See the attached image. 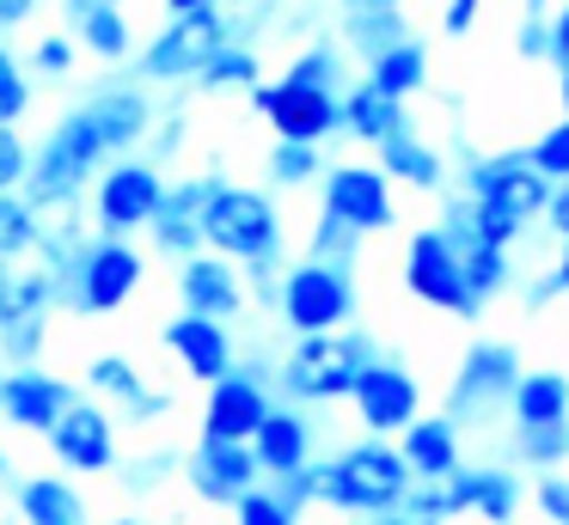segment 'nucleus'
I'll use <instances>...</instances> for the list:
<instances>
[{
	"label": "nucleus",
	"mask_w": 569,
	"mask_h": 525,
	"mask_svg": "<svg viewBox=\"0 0 569 525\" xmlns=\"http://www.w3.org/2000/svg\"><path fill=\"white\" fill-rule=\"evenodd\" d=\"M202 251L227 256L258 300H276V281H282V214H276V195L251 190V183H221L209 214H202Z\"/></svg>",
	"instance_id": "f257e3e1"
},
{
	"label": "nucleus",
	"mask_w": 569,
	"mask_h": 525,
	"mask_svg": "<svg viewBox=\"0 0 569 525\" xmlns=\"http://www.w3.org/2000/svg\"><path fill=\"white\" fill-rule=\"evenodd\" d=\"M111 165V147H104L99 122L87 117V104H68L62 117L50 122L38 147H31V178L26 195L50 214V208H80V195H92L99 171Z\"/></svg>",
	"instance_id": "f03ea898"
},
{
	"label": "nucleus",
	"mask_w": 569,
	"mask_h": 525,
	"mask_svg": "<svg viewBox=\"0 0 569 525\" xmlns=\"http://www.w3.org/2000/svg\"><path fill=\"white\" fill-rule=\"evenodd\" d=\"M380 361L373 336L361 330H337V336H300L295 349L276 366V385H282L288 403H343L356 397L361 373Z\"/></svg>",
	"instance_id": "7ed1b4c3"
},
{
	"label": "nucleus",
	"mask_w": 569,
	"mask_h": 525,
	"mask_svg": "<svg viewBox=\"0 0 569 525\" xmlns=\"http://www.w3.org/2000/svg\"><path fill=\"white\" fill-rule=\"evenodd\" d=\"M56 312H62V275L43 256L0 263V361L38 366Z\"/></svg>",
	"instance_id": "20e7f679"
},
{
	"label": "nucleus",
	"mask_w": 569,
	"mask_h": 525,
	"mask_svg": "<svg viewBox=\"0 0 569 525\" xmlns=\"http://www.w3.org/2000/svg\"><path fill=\"white\" fill-rule=\"evenodd\" d=\"M141 281H148V256L136 251V239H104V232H92L74 251V263L62 269V312L111 317L141 293Z\"/></svg>",
	"instance_id": "39448f33"
},
{
	"label": "nucleus",
	"mask_w": 569,
	"mask_h": 525,
	"mask_svg": "<svg viewBox=\"0 0 569 525\" xmlns=\"http://www.w3.org/2000/svg\"><path fill=\"white\" fill-rule=\"evenodd\" d=\"M276 317L300 336H337L356 317V275L343 263H319V256H300L282 269L276 281Z\"/></svg>",
	"instance_id": "423d86ee"
},
{
	"label": "nucleus",
	"mask_w": 569,
	"mask_h": 525,
	"mask_svg": "<svg viewBox=\"0 0 569 525\" xmlns=\"http://www.w3.org/2000/svg\"><path fill=\"white\" fill-rule=\"evenodd\" d=\"M227 43H233V37H227L221 7L178 12V19H166L160 31L136 49V80L148 85V92L153 85H197V73L209 68Z\"/></svg>",
	"instance_id": "0eeeda50"
},
{
	"label": "nucleus",
	"mask_w": 569,
	"mask_h": 525,
	"mask_svg": "<svg viewBox=\"0 0 569 525\" xmlns=\"http://www.w3.org/2000/svg\"><path fill=\"white\" fill-rule=\"evenodd\" d=\"M166 171L153 165L148 153H129V159H111V165L99 171V183H92L87 195V220L92 232H104V239H136V232L153 226V214L166 208Z\"/></svg>",
	"instance_id": "6e6552de"
},
{
	"label": "nucleus",
	"mask_w": 569,
	"mask_h": 525,
	"mask_svg": "<svg viewBox=\"0 0 569 525\" xmlns=\"http://www.w3.org/2000/svg\"><path fill=\"white\" fill-rule=\"evenodd\" d=\"M251 110L270 122L276 141H295V147H325L331 134H343V98L312 92V85H295V80H263L251 92Z\"/></svg>",
	"instance_id": "1a4fd4ad"
},
{
	"label": "nucleus",
	"mask_w": 569,
	"mask_h": 525,
	"mask_svg": "<svg viewBox=\"0 0 569 525\" xmlns=\"http://www.w3.org/2000/svg\"><path fill=\"white\" fill-rule=\"evenodd\" d=\"M276 391H270V366H239L221 385H209L202 403V440H221V446H251L258 427L270 422Z\"/></svg>",
	"instance_id": "9d476101"
},
{
	"label": "nucleus",
	"mask_w": 569,
	"mask_h": 525,
	"mask_svg": "<svg viewBox=\"0 0 569 525\" xmlns=\"http://www.w3.org/2000/svg\"><path fill=\"white\" fill-rule=\"evenodd\" d=\"M319 214L356 232V239H368V232H386L398 220V202L380 165H331L319 183Z\"/></svg>",
	"instance_id": "9b49d317"
},
{
	"label": "nucleus",
	"mask_w": 569,
	"mask_h": 525,
	"mask_svg": "<svg viewBox=\"0 0 569 525\" xmlns=\"http://www.w3.org/2000/svg\"><path fill=\"white\" fill-rule=\"evenodd\" d=\"M50 458L62 476H111L123 464V452H117V415L99 397H80L50 427Z\"/></svg>",
	"instance_id": "f8f14e48"
},
{
	"label": "nucleus",
	"mask_w": 569,
	"mask_h": 525,
	"mask_svg": "<svg viewBox=\"0 0 569 525\" xmlns=\"http://www.w3.org/2000/svg\"><path fill=\"white\" fill-rule=\"evenodd\" d=\"M405 287L417 293L422 305H435V312L478 317V300H471V287H466V269H459L453 244L441 239V226L410 232V244H405Z\"/></svg>",
	"instance_id": "ddd939ff"
},
{
	"label": "nucleus",
	"mask_w": 569,
	"mask_h": 525,
	"mask_svg": "<svg viewBox=\"0 0 569 525\" xmlns=\"http://www.w3.org/2000/svg\"><path fill=\"white\" fill-rule=\"evenodd\" d=\"M80 403V391L50 366H0V422L19 434H43Z\"/></svg>",
	"instance_id": "4468645a"
},
{
	"label": "nucleus",
	"mask_w": 569,
	"mask_h": 525,
	"mask_svg": "<svg viewBox=\"0 0 569 525\" xmlns=\"http://www.w3.org/2000/svg\"><path fill=\"white\" fill-rule=\"evenodd\" d=\"M466 195L471 202H490L515 220H532L551 208V183L527 165V153H490L466 165Z\"/></svg>",
	"instance_id": "2eb2a0df"
},
{
	"label": "nucleus",
	"mask_w": 569,
	"mask_h": 525,
	"mask_svg": "<svg viewBox=\"0 0 569 525\" xmlns=\"http://www.w3.org/2000/svg\"><path fill=\"white\" fill-rule=\"evenodd\" d=\"M520 385V354L502 349V342H478V349L466 354V366H459L453 378V397H447V422H478V415H490L496 403H508Z\"/></svg>",
	"instance_id": "dca6fc26"
},
{
	"label": "nucleus",
	"mask_w": 569,
	"mask_h": 525,
	"mask_svg": "<svg viewBox=\"0 0 569 525\" xmlns=\"http://www.w3.org/2000/svg\"><path fill=\"white\" fill-rule=\"evenodd\" d=\"M221 171H202V178H178L172 190H166V208L153 214L148 226V244L160 256H172V263H190V256L202 251V214H209L214 190H221Z\"/></svg>",
	"instance_id": "f3484780"
},
{
	"label": "nucleus",
	"mask_w": 569,
	"mask_h": 525,
	"mask_svg": "<svg viewBox=\"0 0 569 525\" xmlns=\"http://www.w3.org/2000/svg\"><path fill=\"white\" fill-rule=\"evenodd\" d=\"M87 117L99 122V134H104V147H111V159H129L141 141L153 134V122H160V110H153V92L141 80H104V85H92L87 98Z\"/></svg>",
	"instance_id": "a211bd4d"
},
{
	"label": "nucleus",
	"mask_w": 569,
	"mask_h": 525,
	"mask_svg": "<svg viewBox=\"0 0 569 525\" xmlns=\"http://www.w3.org/2000/svg\"><path fill=\"white\" fill-rule=\"evenodd\" d=\"M356 415H361V427H368V440H398L410 422H417V410H422V391H417V378H410V366H398V361H373L368 373H361V385H356Z\"/></svg>",
	"instance_id": "6ab92c4d"
},
{
	"label": "nucleus",
	"mask_w": 569,
	"mask_h": 525,
	"mask_svg": "<svg viewBox=\"0 0 569 525\" xmlns=\"http://www.w3.org/2000/svg\"><path fill=\"white\" fill-rule=\"evenodd\" d=\"M246 300H251V287H246V275H239L227 256L197 251L190 263H178V312L233 324V317L246 312Z\"/></svg>",
	"instance_id": "aec40b11"
},
{
	"label": "nucleus",
	"mask_w": 569,
	"mask_h": 525,
	"mask_svg": "<svg viewBox=\"0 0 569 525\" xmlns=\"http://www.w3.org/2000/svg\"><path fill=\"white\" fill-rule=\"evenodd\" d=\"M160 342H166V354H172V361L184 366L190 378H197V385H221L227 373H239L233 330L214 324V317H190V312H178V317H166Z\"/></svg>",
	"instance_id": "412c9836"
},
{
	"label": "nucleus",
	"mask_w": 569,
	"mask_h": 525,
	"mask_svg": "<svg viewBox=\"0 0 569 525\" xmlns=\"http://www.w3.org/2000/svg\"><path fill=\"white\" fill-rule=\"evenodd\" d=\"M184 483L197 488V501H209V507H239V501L263 483V471H258V458H251V446L197 440L190 458H184Z\"/></svg>",
	"instance_id": "4be33fe9"
},
{
	"label": "nucleus",
	"mask_w": 569,
	"mask_h": 525,
	"mask_svg": "<svg viewBox=\"0 0 569 525\" xmlns=\"http://www.w3.org/2000/svg\"><path fill=\"white\" fill-rule=\"evenodd\" d=\"M312 446H319V434H312V415L295 410V403H276L270 422L258 427V440H251V458H258L263 483H288V476H300L312 458Z\"/></svg>",
	"instance_id": "5701e85b"
},
{
	"label": "nucleus",
	"mask_w": 569,
	"mask_h": 525,
	"mask_svg": "<svg viewBox=\"0 0 569 525\" xmlns=\"http://www.w3.org/2000/svg\"><path fill=\"white\" fill-rule=\"evenodd\" d=\"M87 391L99 403H117L123 422H160V415L172 410V397H166L160 385H148L129 354H92L87 361Z\"/></svg>",
	"instance_id": "b1692460"
},
{
	"label": "nucleus",
	"mask_w": 569,
	"mask_h": 525,
	"mask_svg": "<svg viewBox=\"0 0 569 525\" xmlns=\"http://www.w3.org/2000/svg\"><path fill=\"white\" fill-rule=\"evenodd\" d=\"M441 507L447 519H459V513H478V519L490 525H515V507H520V476L515 471H459L441 483Z\"/></svg>",
	"instance_id": "393cba45"
},
{
	"label": "nucleus",
	"mask_w": 569,
	"mask_h": 525,
	"mask_svg": "<svg viewBox=\"0 0 569 525\" xmlns=\"http://www.w3.org/2000/svg\"><path fill=\"white\" fill-rule=\"evenodd\" d=\"M398 452H405L410 476L429 488H441L447 476L466 471V446H459V427L447 422V415H417V422L398 434Z\"/></svg>",
	"instance_id": "a878e982"
},
{
	"label": "nucleus",
	"mask_w": 569,
	"mask_h": 525,
	"mask_svg": "<svg viewBox=\"0 0 569 525\" xmlns=\"http://www.w3.org/2000/svg\"><path fill=\"white\" fill-rule=\"evenodd\" d=\"M13 519H19V525H92L80 488L68 483L62 471L19 476V488H13Z\"/></svg>",
	"instance_id": "bb28decb"
},
{
	"label": "nucleus",
	"mask_w": 569,
	"mask_h": 525,
	"mask_svg": "<svg viewBox=\"0 0 569 525\" xmlns=\"http://www.w3.org/2000/svg\"><path fill=\"white\" fill-rule=\"evenodd\" d=\"M405 129H410V117H405L398 98H386L380 85H368V80L343 85V134H356V141H368L373 153H380V147Z\"/></svg>",
	"instance_id": "cd10ccee"
},
{
	"label": "nucleus",
	"mask_w": 569,
	"mask_h": 525,
	"mask_svg": "<svg viewBox=\"0 0 569 525\" xmlns=\"http://www.w3.org/2000/svg\"><path fill=\"white\" fill-rule=\"evenodd\" d=\"M508 410H515V434H532V427H569V373H520Z\"/></svg>",
	"instance_id": "c85d7f7f"
},
{
	"label": "nucleus",
	"mask_w": 569,
	"mask_h": 525,
	"mask_svg": "<svg viewBox=\"0 0 569 525\" xmlns=\"http://www.w3.org/2000/svg\"><path fill=\"white\" fill-rule=\"evenodd\" d=\"M361 80H368V85H380L386 98H398V104H405V98H417L422 85H429V43H422V37H405L398 49L373 55Z\"/></svg>",
	"instance_id": "c756f323"
},
{
	"label": "nucleus",
	"mask_w": 569,
	"mask_h": 525,
	"mask_svg": "<svg viewBox=\"0 0 569 525\" xmlns=\"http://www.w3.org/2000/svg\"><path fill=\"white\" fill-rule=\"evenodd\" d=\"M380 171H386V183H410V190H441L447 183L441 153H435L429 141H417V129L392 134V141L380 147Z\"/></svg>",
	"instance_id": "7c9ffc66"
},
{
	"label": "nucleus",
	"mask_w": 569,
	"mask_h": 525,
	"mask_svg": "<svg viewBox=\"0 0 569 525\" xmlns=\"http://www.w3.org/2000/svg\"><path fill=\"white\" fill-rule=\"evenodd\" d=\"M68 37H74L87 55H99V61H129V55H136V31H129L123 7L80 12V19H68Z\"/></svg>",
	"instance_id": "2f4dec72"
},
{
	"label": "nucleus",
	"mask_w": 569,
	"mask_h": 525,
	"mask_svg": "<svg viewBox=\"0 0 569 525\" xmlns=\"http://www.w3.org/2000/svg\"><path fill=\"white\" fill-rule=\"evenodd\" d=\"M405 37H410V24H405V12H398V7L343 12V43L356 49L361 61H373V55H386V49H398Z\"/></svg>",
	"instance_id": "473e14b6"
},
{
	"label": "nucleus",
	"mask_w": 569,
	"mask_h": 525,
	"mask_svg": "<svg viewBox=\"0 0 569 525\" xmlns=\"http://www.w3.org/2000/svg\"><path fill=\"white\" fill-rule=\"evenodd\" d=\"M43 244V208L31 195H0V263L38 256Z\"/></svg>",
	"instance_id": "72a5a7b5"
},
{
	"label": "nucleus",
	"mask_w": 569,
	"mask_h": 525,
	"mask_svg": "<svg viewBox=\"0 0 569 525\" xmlns=\"http://www.w3.org/2000/svg\"><path fill=\"white\" fill-rule=\"evenodd\" d=\"M258 85H263V61H258V49H246V43H227L221 55L197 73V92H258Z\"/></svg>",
	"instance_id": "f704fd0d"
},
{
	"label": "nucleus",
	"mask_w": 569,
	"mask_h": 525,
	"mask_svg": "<svg viewBox=\"0 0 569 525\" xmlns=\"http://www.w3.org/2000/svg\"><path fill=\"white\" fill-rule=\"evenodd\" d=\"M459 256V269H466V287H471V300H496V293L515 281V263H508V251H496V244H483V239H471L466 251H453Z\"/></svg>",
	"instance_id": "c9c22d12"
},
{
	"label": "nucleus",
	"mask_w": 569,
	"mask_h": 525,
	"mask_svg": "<svg viewBox=\"0 0 569 525\" xmlns=\"http://www.w3.org/2000/svg\"><path fill=\"white\" fill-rule=\"evenodd\" d=\"M31 92H38L31 68L7 43H0V129H19V122L31 117Z\"/></svg>",
	"instance_id": "e433bc0d"
},
{
	"label": "nucleus",
	"mask_w": 569,
	"mask_h": 525,
	"mask_svg": "<svg viewBox=\"0 0 569 525\" xmlns=\"http://www.w3.org/2000/svg\"><path fill=\"white\" fill-rule=\"evenodd\" d=\"M325 153L319 147H295V141H276L270 147V183L276 190H300V183H325Z\"/></svg>",
	"instance_id": "4c0bfd02"
},
{
	"label": "nucleus",
	"mask_w": 569,
	"mask_h": 525,
	"mask_svg": "<svg viewBox=\"0 0 569 525\" xmlns=\"http://www.w3.org/2000/svg\"><path fill=\"white\" fill-rule=\"evenodd\" d=\"M282 80L312 85V92H337V98H343V55H337V43H312V49H300V55L288 61V73H282Z\"/></svg>",
	"instance_id": "58836bf2"
},
{
	"label": "nucleus",
	"mask_w": 569,
	"mask_h": 525,
	"mask_svg": "<svg viewBox=\"0 0 569 525\" xmlns=\"http://www.w3.org/2000/svg\"><path fill=\"white\" fill-rule=\"evenodd\" d=\"M233 525H300V507H295V501H282V488H276V483H258L233 507Z\"/></svg>",
	"instance_id": "ea45409f"
},
{
	"label": "nucleus",
	"mask_w": 569,
	"mask_h": 525,
	"mask_svg": "<svg viewBox=\"0 0 569 525\" xmlns=\"http://www.w3.org/2000/svg\"><path fill=\"white\" fill-rule=\"evenodd\" d=\"M527 165L539 171L551 190H557V183H569V122H551V129L527 147Z\"/></svg>",
	"instance_id": "a19ab883"
},
{
	"label": "nucleus",
	"mask_w": 569,
	"mask_h": 525,
	"mask_svg": "<svg viewBox=\"0 0 569 525\" xmlns=\"http://www.w3.org/2000/svg\"><path fill=\"white\" fill-rule=\"evenodd\" d=\"M74 55H80L74 37L50 31V37H38V43H31L26 68H31V80H68V73H74Z\"/></svg>",
	"instance_id": "79ce46f5"
},
{
	"label": "nucleus",
	"mask_w": 569,
	"mask_h": 525,
	"mask_svg": "<svg viewBox=\"0 0 569 525\" xmlns=\"http://www.w3.org/2000/svg\"><path fill=\"white\" fill-rule=\"evenodd\" d=\"M214 7H221V19H227V37L246 43V49H251V37L276 19V0H214Z\"/></svg>",
	"instance_id": "37998d69"
},
{
	"label": "nucleus",
	"mask_w": 569,
	"mask_h": 525,
	"mask_svg": "<svg viewBox=\"0 0 569 525\" xmlns=\"http://www.w3.org/2000/svg\"><path fill=\"white\" fill-rule=\"evenodd\" d=\"M31 178V141L19 129H0V195H26Z\"/></svg>",
	"instance_id": "c03bdc74"
},
{
	"label": "nucleus",
	"mask_w": 569,
	"mask_h": 525,
	"mask_svg": "<svg viewBox=\"0 0 569 525\" xmlns=\"http://www.w3.org/2000/svg\"><path fill=\"white\" fill-rule=\"evenodd\" d=\"M520 440V464H539L545 476L569 458V427H532V434H515Z\"/></svg>",
	"instance_id": "a18cd8bd"
},
{
	"label": "nucleus",
	"mask_w": 569,
	"mask_h": 525,
	"mask_svg": "<svg viewBox=\"0 0 569 525\" xmlns=\"http://www.w3.org/2000/svg\"><path fill=\"white\" fill-rule=\"evenodd\" d=\"M356 244H361L356 232H343L337 220L319 214V226H312V251H307V256H319V263H343V269H349V263H356Z\"/></svg>",
	"instance_id": "49530a36"
},
{
	"label": "nucleus",
	"mask_w": 569,
	"mask_h": 525,
	"mask_svg": "<svg viewBox=\"0 0 569 525\" xmlns=\"http://www.w3.org/2000/svg\"><path fill=\"white\" fill-rule=\"evenodd\" d=\"M166 471H184V458H178V452H148V464H117V476H123V488H153L160 483Z\"/></svg>",
	"instance_id": "de8ad7c7"
},
{
	"label": "nucleus",
	"mask_w": 569,
	"mask_h": 525,
	"mask_svg": "<svg viewBox=\"0 0 569 525\" xmlns=\"http://www.w3.org/2000/svg\"><path fill=\"white\" fill-rule=\"evenodd\" d=\"M515 49H520L527 61H551V19H545V7H527V19H520Z\"/></svg>",
	"instance_id": "09e8293b"
},
{
	"label": "nucleus",
	"mask_w": 569,
	"mask_h": 525,
	"mask_svg": "<svg viewBox=\"0 0 569 525\" xmlns=\"http://www.w3.org/2000/svg\"><path fill=\"white\" fill-rule=\"evenodd\" d=\"M539 513L551 525H569V476H545L539 483Z\"/></svg>",
	"instance_id": "8fccbe9b"
},
{
	"label": "nucleus",
	"mask_w": 569,
	"mask_h": 525,
	"mask_svg": "<svg viewBox=\"0 0 569 525\" xmlns=\"http://www.w3.org/2000/svg\"><path fill=\"white\" fill-rule=\"evenodd\" d=\"M478 12H483V0H447V12H441V31H447V37H466L471 24H478Z\"/></svg>",
	"instance_id": "3c124183"
},
{
	"label": "nucleus",
	"mask_w": 569,
	"mask_h": 525,
	"mask_svg": "<svg viewBox=\"0 0 569 525\" xmlns=\"http://www.w3.org/2000/svg\"><path fill=\"white\" fill-rule=\"evenodd\" d=\"M545 226H551L557 239L569 244V183H557V190H551V208H545Z\"/></svg>",
	"instance_id": "603ef678"
},
{
	"label": "nucleus",
	"mask_w": 569,
	"mask_h": 525,
	"mask_svg": "<svg viewBox=\"0 0 569 525\" xmlns=\"http://www.w3.org/2000/svg\"><path fill=\"white\" fill-rule=\"evenodd\" d=\"M26 19H38V0H0V43H7V31H19Z\"/></svg>",
	"instance_id": "864d4df0"
},
{
	"label": "nucleus",
	"mask_w": 569,
	"mask_h": 525,
	"mask_svg": "<svg viewBox=\"0 0 569 525\" xmlns=\"http://www.w3.org/2000/svg\"><path fill=\"white\" fill-rule=\"evenodd\" d=\"M551 61H557V68H569V0L551 12Z\"/></svg>",
	"instance_id": "5fc2aeb1"
},
{
	"label": "nucleus",
	"mask_w": 569,
	"mask_h": 525,
	"mask_svg": "<svg viewBox=\"0 0 569 525\" xmlns=\"http://www.w3.org/2000/svg\"><path fill=\"white\" fill-rule=\"evenodd\" d=\"M545 287H551V293H569V244H563V256H557V269L545 275Z\"/></svg>",
	"instance_id": "6e6d98bb"
},
{
	"label": "nucleus",
	"mask_w": 569,
	"mask_h": 525,
	"mask_svg": "<svg viewBox=\"0 0 569 525\" xmlns=\"http://www.w3.org/2000/svg\"><path fill=\"white\" fill-rule=\"evenodd\" d=\"M99 7H123V0H62L68 19H80V12H99Z\"/></svg>",
	"instance_id": "4d7b16f0"
},
{
	"label": "nucleus",
	"mask_w": 569,
	"mask_h": 525,
	"mask_svg": "<svg viewBox=\"0 0 569 525\" xmlns=\"http://www.w3.org/2000/svg\"><path fill=\"white\" fill-rule=\"evenodd\" d=\"M356 525H417V519H410V513L398 507V513H380V519H356Z\"/></svg>",
	"instance_id": "13d9d810"
},
{
	"label": "nucleus",
	"mask_w": 569,
	"mask_h": 525,
	"mask_svg": "<svg viewBox=\"0 0 569 525\" xmlns=\"http://www.w3.org/2000/svg\"><path fill=\"white\" fill-rule=\"evenodd\" d=\"M202 7H214V0H166V12H172V19H178V12H202Z\"/></svg>",
	"instance_id": "bf43d9fd"
},
{
	"label": "nucleus",
	"mask_w": 569,
	"mask_h": 525,
	"mask_svg": "<svg viewBox=\"0 0 569 525\" xmlns=\"http://www.w3.org/2000/svg\"><path fill=\"white\" fill-rule=\"evenodd\" d=\"M557 98H563V122H569V68H557Z\"/></svg>",
	"instance_id": "052dcab7"
},
{
	"label": "nucleus",
	"mask_w": 569,
	"mask_h": 525,
	"mask_svg": "<svg viewBox=\"0 0 569 525\" xmlns=\"http://www.w3.org/2000/svg\"><path fill=\"white\" fill-rule=\"evenodd\" d=\"M7 476H13V458H7V446H0V483H7Z\"/></svg>",
	"instance_id": "680f3d73"
},
{
	"label": "nucleus",
	"mask_w": 569,
	"mask_h": 525,
	"mask_svg": "<svg viewBox=\"0 0 569 525\" xmlns=\"http://www.w3.org/2000/svg\"><path fill=\"white\" fill-rule=\"evenodd\" d=\"M111 525H148V519H111Z\"/></svg>",
	"instance_id": "e2e57ef3"
},
{
	"label": "nucleus",
	"mask_w": 569,
	"mask_h": 525,
	"mask_svg": "<svg viewBox=\"0 0 569 525\" xmlns=\"http://www.w3.org/2000/svg\"><path fill=\"white\" fill-rule=\"evenodd\" d=\"M527 7H545V0H527Z\"/></svg>",
	"instance_id": "0e129e2a"
},
{
	"label": "nucleus",
	"mask_w": 569,
	"mask_h": 525,
	"mask_svg": "<svg viewBox=\"0 0 569 525\" xmlns=\"http://www.w3.org/2000/svg\"><path fill=\"white\" fill-rule=\"evenodd\" d=\"M0 525H19V519H0Z\"/></svg>",
	"instance_id": "69168bd1"
}]
</instances>
